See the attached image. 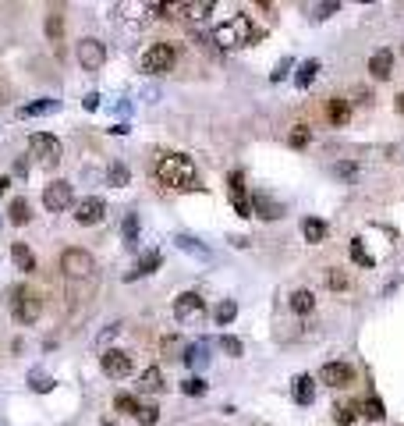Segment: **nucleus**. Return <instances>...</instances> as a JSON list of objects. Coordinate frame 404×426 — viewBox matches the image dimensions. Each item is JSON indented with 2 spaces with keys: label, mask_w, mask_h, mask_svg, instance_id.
I'll list each match as a JSON object with an SVG mask.
<instances>
[{
  "label": "nucleus",
  "mask_w": 404,
  "mask_h": 426,
  "mask_svg": "<svg viewBox=\"0 0 404 426\" xmlns=\"http://www.w3.org/2000/svg\"><path fill=\"white\" fill-rule=\"evenodd\" d=\"M156 178L167 185V188H199V178H195V164L181 153H167L160 164H156Z\"/></svg>",
  "instance_id": "1"
},
{
  "label": "nucleus",
  "mask_w": 404,
  "mask_h": 426,
  "mask_svg": "<svg viewBox=\"0 0 404 426\" xmlns=\"http://www.w3.org/2000/svg\"><path fill=\"white\" fill-rule=\"evenodd\" d=\"M249 39H256V29H252L249 15H235V18H227V22H220V25L213 29V43L223 46V50L242 46V43H249Z\"/></svg>",
  "instance_id": "2"
},
{
  "label": "nucleus",
  "mask_w": 404,
  "mask_h": 426,
  "mask_svg": "<svg viewBox=\"0 0 404 426\" xmlns=\"http://www.w3.org/2000/svg\"><path fill=\"white\" fill-rule=\"evenodd\" d=\"M11 312H15V320H22V324H36L39 312H43V298L32 288L22 284V288L11 291Z\"/></svg>",
  "instance_id": "3"
},
{
  "label": "nucleus",
  "mask_w": 404,
  "mask_h": 426,
  "mask_svg": "<svg viewBox=\"0 0 404 426\" xmlns=\"http://www.w3.org/2000/svg\"><path fill=\"white\" fill-rule=\"evenodd\" d=\"M174 61H178L174 46H170V43H153V46L142 53V71H146V75H167L170 68H174Z\"/></svg>",
  "instance_id": "4"
},
{
  "label": "nucleus",
  "mask_w": 404,
  "mask_h": 426,
  "mask_svg": "<svg viewBox=\"0 0 404 426\" xmlns=\"http://www.w3.org/2000/svg\"><path fill=\"white\" fill-rule=\"evenodd\" d=\"M61 270L68 274V277H92V270H96V259L85 252V249H64L61 252Z\"/></svg>",
  "instance_id": "5"
},
{
  "label": "nucleus",
  "mask_w": 404,
  "mask_h": 426,
  "mask_svg": "<svg viewBox=\"0 0 404 426\" xmlns=\"http://www.w3.org/2000/svg\"><path fill=\"white\" fill-rule=\"evenodd\" d=\"M29 149L43 167H57V160H61V142H57L53 135H46V132H36L29 139Z\"/></svg>",
  "instance_id": "6"
},
{
  "label": "nucleus",
  "mask_w": 404,
  "mask_h": 426,
  "mask_svg": "<svg viewBox=\"0 0 404 426\" xmlns=\"http://www.w3.org/2000/svg\"><path fill=\"white\" fill-rule=\"evenodd\" d=\"M174 316L181 320V324H192V320H202L206 316V302L195 295V291H181L174 298Z\"/></svg>",
  "instance_id": "7"
},
{
  "label": "nucleus",
  "mask_w": 404,
  "mask_h": 426,
  "mask_svg": "<svg viewBox=\"0 0 404 426\" xmlns=\"http://www.w3.org/2000/svg\"><path fill=\"white\" fill-rule=\"evenodd\" d=\"M103 217H106V202L99 195H85L82 202H75V221L78 224L89 228V224H99Z\"/></svg>",
  "instance_id": "8"
},
{
  "label": "nucleus",
  "mask_w": 404,
  "mask_h": 426,
  "mask_svg": "<svg viewBox=\"0 0 404 426\" xmlns=\"http://www.w3.org/2000/svg\"><path fill=\"white\" fill-rule=\"evenodd\" d=\"M132 355L128 352H121V348H110V352H103V373L106 377H113V380H121V377H128L132 373Z\"/></svg>",
  "instance_id": "9"
},
{
  "label": "nucleus",
  "mask_w": 404,
  "mask_h": 426,
  "mask_svg": "<svg viewBox=\"0 0 404 426\" xmlns=\"http://www.w3.org/2000/svg\"><path fill=\"white\" fill-rule=\"evenodd\" d=\"M103 61H106V50H103L99 39H82V43H78V64H82L85 71H99Z\"/></svg>",
  "instance_id": "10"
},
{
  "label": "nucleus",
  "mask_w": 404,
  "mask_h": 426,
  "mask_svg": "<svg viewBox=\"0 0 404 426\" xmlns=\"http://www.w3.org/2000/svg\"><path fill=\"white\" fill-rule=\"evenodd\" d=\"M43 206H46L50 213L68 209V206H71V185H68V181H53V185H46V192H43Z\"/></svg>",
  "instance_id": "11"
},
{
  "label": "nucleus",
  "mask_w": 404,
  "mask_h": 426,
  "mask_svg": "<svg viewBox=\"0 0 404 426\" xmlns=\"http://www.w3.org/2000/svg\"><path fill=\"white\" fill-rule=\"evenodd\" d=\"M319 377H323V384H330V387H348V384H355V369H351L348 362H326Z\"/></svg>",
  "instance_id": "12"
},
{
  "label": "nucleus",
  "mask_w": 404,
  "mask_h": 426,
  "mask_svg": "<svg viewBox=\"0 0 404 426\" xmlns=\"http://www.w3.org/2000/svg\"><path fill=\"white\" fill-rule=\"evenodd\" d=\"M369 75L372 78H390L393 75V50H376L372 57H369Z\"/></svg>",
  "instance_id": "13"
},
{
  "label": "nucleus",
  "mask_w": 404,
  "mask_h": 426,
  "mask_svg": "<svg viewBox=\"0 0 404 426\" xmlns=\"http://www.w3.org/2000/svg\"><path fill=\"white\" fill-rule=\"evenodd\" d=\"M326 121L337 125V128H340V125H348V121H351V103L344 99V96H333V99L326 103Z\"/></svg>",
  "instance_id": "14"
},
{
  "label": "nucleus",
  "mask_w": 404,
  "mask_h": 426,
  "mask_svg": "<svg viewBox=\"0 0 404 426\" xmlns=\"http://www.w3.org/2000/svg\"><path fill=\"white\" fill-rule=\"evenodd\" d=\"M252 209L259 213L263 221H280V217H284V206H280V202H273L266 192H259V195L252 199Z\"/></svg>",
  "instance_id": "15"
},
{
  "label": "nucleus",
  "mask_w": 404,
  "mask_h": 426,
  "mask_svg": "<svg viewBox=\"0 0 404 426\" xmlns=\"http://www.w3.org/2000/svg\"><path fill=\"white\" fill-rule=\"evenodd\" d=\"M358 415H362V405H358V401H337V405H333L337 426H355Z\"/></svg>",
  "instance_id": "16"
},
{
  "label": "nucleus",
  "mask_w": 404,
  "mask_h": 426,
  "mask_svg": "<svg viewBox=\"0 0 404 426\" xmlns=\"http://www.w3.org/2000/svg\"><path fill=\"white\" fill-rule=\"evenodd\" d=\"M11 259H15V266H18L22 274H32L36 270V256H32V249L25 242H15L11 245Z\"/></svg>",
  "instance_id": "17"
},
{
  "label": "nucleus",
  "mask_w": 404,
  "mask_h": 426,
  "mask_svg": "<svg viewBox=\"0 0 404 426\" xmlns=\"http://www.w3.org/2000/svg\"><path fill=\"white\" fill-rule=\"evenodd\" d=\"M295 401L298 405H312L316 401V380L305 377V373H302V377H295Z\"/></svg>",
  "instance_id": "18"
},
{
  "label": "nucleus",
  "mask_w": 404,
  "mask_h": 426,
  "mask_svg": "<svg viewBox=\"0 0 404 426\" xmlns=\"http://www.w3.org/2000/svg\"><path fill=\"white\" fill-rule=\"evenodd\" d=\"M160 263H163V256H160L156 249H149V252H142V256H139V266H135V274H132V277H142V274H153V270H156V266H160Z\"/></svg>",
  "instance_id": "19"
},
{
  "label": "nucleus",
  "mask_w": 404,
  "mask_h": 426,
  "mask_svg": "<svg viewBox=\"0 0 404 426\" xmlns=\"http://www.w3.org/2000/svg\"><path fill=\"white\" fill-rule=\"evenodd\" d=\"M178 15H188V18H202L209 11H216V0H199V4H174Z\"/></svg>",
  "instance_id": "20"
},
{
  "label": "nucleus",
  "mask_w": 404,
  "mask_h": 426,
  "mask_svg": "<svg viewBox=\"0 0 404 426\" xmlns=\"http://www.w3.org/2000/svg\"><path fill=\"white\" fill-rule=\"evenodd\" d=\"M128 178H132V174H128V167L121 164V160H113V164L106 167V181H110L113 188H125V185H128Z\"/></svg>",
  "instance_id": "21"
},
{
  "label": "nucleus",
  "mask_w": 404,
  "mask_h": 426,
  "mask_svg": "<svg viewBox=\"0 0 404 426\" xmlns=\"http://www.w3.org/2000/svg\"><path fill=\"white\" fill-rule=\"evenodd\" d=\"M302 231H305V242H312V245H319V242L326 238V224H323L319 217H309Z\"/></svg>",
  "instance_id": "22"
},
{
  "label": "nucleus",
  "mask_w": 404,
  "mask_h": 426,
  "mask_svg": "<svg viewBox=\"0 0 404 426\" xmlns=\"http://www.w3.org/2000/svg\"><path fill=\"white\" fill-rule=\"evenodd\" d=\"M178 249H181V252H192L195 259H209V249H206V245H199L192 235H178Z\"/></svg>",
  "instance_id": "23"
},
{
  "label": "nucleus",
  "mask_w": 404,
  "mask_h": 426,
  "mask_svg": "<svg viewBox=\"0 0 404 426\" xmlns=\"http://www.w3.org/2000/svg\"><path fill=\"white\" fill-rule=\"evenodd\" d=\"M8 217H11V224H29V221H32L29 202H25V199H15V202L8 206Z\"/></svg>",
  "instance_id": "24"
},
{
  "label": "nucleus",
  "mask_w": 404,
  "mask_h": 426,
  "mask_svg": "<svg viewBox=\"0 0 404 426\" xmlns=\"http://www.w3.org/2000/svg\"><path fill=\"white\" fill-rule=\"evenodd\" d=\"M57 99H39V103H29V106H22V118H36V114H53L57 111Z\"/></svg>",
  "instance_id": "25"
},
{
  "label": "nucleus",
  "mask_w": 404,
  "mask_h": 426,
  "mask_svg": "<svg viewBox=\"0 0 404 426\" xmlns=\"http://www.w3.org/2000/svg\"><path fill=\"white\" fill-rule=\"evenodd\" d=\"M312 305H316V295H312V291L298 288V291L291 295V309H295V312H312Z\"/></svg>",
  "instance_id": "26"
},
{
  "label": "nucleus",
  "mask_w": 404,
  "mask_h": 426,
  "mask_svg": "<svg viewBox=\"0 0 404 426\" xmlns=\"http://www.w3.org/2000/svg\"><path fill=\"white\" fill-rule=\"evenodd\" d=\"M139 387H142V391H160V387H163V373H160L156 366H149V369L142 373V380H139Z\"/></svg>",
  "instance_id": "27"
},
{
  "label": "nucleus",
  "mask_w": 404,
  "mask_h": 426,
  "mask_svg": "<svg viewBox=\"0 0 404 426\" xmlns=\"http://www.w3.org/2000/svg\"><path fill=\"white\" fill-rule=\"evenodd\" d=\"M185 362L195 366V369H202V366H206V341H195V345L185 352Z\"/></svg>",
  "instance_id": "28"
},
{
  "label": "nucleus",
  "mask_w": 404,
  "mask_h": 426,
  "mask_svg": "<svg viewBox=\"0 0 404 426\" xmlns=\"http://www.w3.org/2000/svg\"><path fill=\"white\" fill-rule=\"evenodd\" d=\"M351 259H355L358 266H376V259L369 256V249L362 245V238H355V242H351Z\"/></svg>",
  "instance_id": "29"
},
{
  "label": "nucleus",
  "mask_w": 404,
  "mask_h": 426,
  "mask_svg": "<svg viewBox=\"0 0 404 426\" xmlns=\"http://www.w3.org/2000/svg\"><path fill=\"white\" fill-rule=\"evenodd\" d=\"M113 408L125 412V415H135L139 412V398L135 394H118V398H113Z\"/></svg>",
  "instance_id": "30"
},
{
  "label": "nucleus",
  "mask_w": 404,
  "mask_h": 426,
  "mask_svg": "<svg viewBox=\"0 0 404 426\" xmlns=\"http://www.w3.org/2000/svg\"><path fill=\"white\" fill-rule=\"evenodd\" d=\"M362 415L372 419V422H379V419H383V401H379V398H365V401H362Z\"/></svg>",
  "instance_id": "31"
},
{
  "label": "nucleus",
  "mask_w": 404,
  "mask_h": 426,
  "mask_svg": "<svg viewBox=\"0 0 404 426\" xmlns=\"http://www.w3.org/2000/svg\"><path fill=\"white\" fill-rule=\"evenodd\" d=\"M235 316H238V302H230V298H227V302L216 305V324H230Z\"/></svg>",
  "instance_id": "32"
},
{
  "label": "nucleus",
  "mask_w": 404,
  "mask_h": 426,
  "mask_svg": "<svg viewBox=\"0 0 404 426\" xmlns=\"http://www.w3.org/2000/svg\"><path fill=\"white\" fill-rule=\"evenodd\" d=\"M46 36H50L53 43H61V39H64V18H61V15H50V22H46Z\"/></svg>",
  "instance_id": "33"
},
{
  "label": "nucleus",
  "mask_w": 404,
  "mask_h": 426,
  "mask_svg": "<svg viewBox=\"0 0 404 426\" xmlns=\"http://www.w3.org/2000/svg\"><path fill=\"white\" fill-rule=\"evenodd\" d=\"M316 71H319V61H305V64L298 68V85H302V89H305V85H312Z\"/></svg>",
  "instance_id": "34"
},
{
  "label": "nucleus",
  "mask_w": 404,
  "mask_h": 426,
  "mask_svg": "<svg viewBox=\"0 0 404 426\" xmlns=\"http://www.w3.org/2000/svg\"><path fill=\"white\" fill-rule=\"evenodd\" d=\"M135 419H139V426H153V422L160 419V412H156V405H139Z\"/></svg>",
  "instance_id": "35"
},
{
  "label": "nucleus",
  "mask_w": 404,
  "mask_h": 426,
  "mask_svg": "<svg viewBox=\"0 0 404 426\" xmlns=\"http://www.w3.org/2000/svg\"><path fill=\"white\" fill-rule=\"evenodd\" d=\"M125 242L135 249V242H139V217L135 213H128V221H125Z\"/></svg>",
  "instance_id": "36"
},
{
  "label": "nucleus",
  "mask_w": 404,
  "mask_h": 426,
  "mask_svg": "<svg viewBox=\"0 0 404 426\" xmlns=\"http://www.w3.org/2000/svg\"><path fill=\"white\" fill-rule=\"evenodd\" d=\"M326 284H330L333 291H344V288H348V274H344V270H337V266H333V270L326 274Z\"/></svg>",
  "instance_id": "37"
},
{
  "label": "nucleus",
  "mask_w": 404,
  "mask_h": 426,
  "mask_svg": "<svg viewBox=\"0 0 404 426\" xmlns=\"http://www.w3.org/2000/svg\"><path fill=\"white\" fill-rule=\"evenodd\" d=\"M29 384H32V391H50V387H53V380L46 377V373H39V369L29 373Z\"/></svg>",
  "instance_id": "38"
},
{
  "label": "nucleus",
  "mask_w": 404,
  "mask_h": 426,
  "mask_svg": "<svg viewBox=\"0 0 404 426\" xmlns=\"http://www.w3.org/2000/svg\"><path fill=\"white\" fill-rule=\"evenodd\" d=\"M181 391L192 394V398H199V394H206V380H202V377H188V380L181 384Z\"/></svg>",
  "instance_id": "39"
},
{
  "label": "nucleus",
  "mask_w": 404,
  "mask_h": 426,
  "mask_svg": "<svg viewBox=\"0 0 404 426\" xmlns=\"http://www.w3.org/2000/svg\"><path fill=\"white\" fill-rule=\"evenodd\" d=\"M227 185H230V192H235V195H245V178H242V171H230V174H227Z\"/></svg>",
  "instance_id": "40"
},
{
  "label": "nucleus",
  "mask_w": 404,
  "mask_h": 426,
  "mask_svg": "<svg viewBox=\"0 0 404 426\" xmlns=\"http://www.w3.org/2000/svg\"><path fill=\"white\" fill-rule=\"evenodd\" d=\"M287 142H291L295 149H302V146H309V128H305V125H298V128L291 132V139H287Z\"/></svg>",
  "instance_id": "41"
},
{
  "label": "nucleus",
  "mask_w": 404,
  "mask_h": 426,
  "mask_svg": "<svg viewBox=\"0 0 404 426\" xmlns=\"http://www.w3.org/2000/svg\"><path fill=\"white\" fill-rule=\"evenodd\" d=\"M220 352H227V355H242V341L238 338H220Z\"/></svg>",
  "instance_id": "42"
},
{
  "label": "nucleus",
  "mask_w": 404,
  "mask_h": 426,
  "mask_svg": "<svg viewBox=\"0 0 404 426\" xmlns=\"http://www.w3.org/2000/svg\"><path fill=\"white\" fill-rule=\"evenodd\" d=\"M178 352H181V341L178 338H163V355L167 359H178Z\"/></svg>",
  "instance_id": "43"
},
{
  "label": "nucleus",
  "mask_w": 404,
  "mask_h": 426,
  "mask_svg": "<svg viewBox=\"0 0 404 426\" xmlns=\"http://www.w3.org/2000/svg\"><path fill=\"white\" fill-rule=\"evenodd\" d=\"M235 209H238V217H252V202L245 195H235Z\"/></svg>",
  "instance_id": "44"
},
{
  "label": "nucleus",
  "mask_w": 404,
  "mask_h": 426,
  "mask_svg": "<svg viewBox=\"0 0 404 426\" xmlns=\"http://www.w3.org/2000/svg\"><path fill=\"white\" fill-rule=\"evenodd\" d=\"M337 174H340V178H355L358 167H355V164H337Z\"/></svg>",
  "instance_id": "45"
},
{
  "label": "nucleus",
  "mask_w": 404,
  "mask_h": 426,
  "mask_svg": "<svg viewBox=\"0 0 404 426\" xmlns=\"http://www.w3.org/2000/svg\"><path fill=\"white\" fill-rule=\"evenodd\" d=\"M96 106H99V92H89L85 96V111H96Z\"/></svg>",
  "instance_id": "46"
},
{
  "label": "nucleus",
  "mask_w": 404,
  "mask_h": 426,
  "mask_svg": "<svg viewBox=\"0 0 404 426\" xmlns=\"http://www.w3.org/2000/svg\"><path fill=\"white\" fill-rule=\"evenodd\" d=\"M287 68H291V61H287V57H284V61H280V68L273 71V78H284V71H287Z\"/></svg>",
  "instance_id": "47"
},
{
  "label": "nucleus",
  "mask_w": 404,
  "mask_h": 426,
  "mask_svg": "<svg viewBox=\"0 0 404 426\" xmlns=\"http://www.w3.org/2000/svg\"><path fill=\"white\" fill-rule=\"evenodd\" d=\"M337 8H340V4H323V8H319V18H326V15H333Z\"/></svg>",
  "instance_id": "48"
},
{
  "label": "nucleus",
  "mask_w": 404,
  "mask_h": 426,
  "mask_svg": "<svg viewBox=\"0 0 404 426\" xmlns=\"http://www.w3.org/2000/svg\"><path fill=\"white\" fill-rule=\"evenodd\" d=\"M8 185H11V178H4V174H0V195L8 192Z\"/></svg>",
  "instance_id": "49"
},
{
  "label": "nucleus",
  "mask_w": 404,
  "mask_h": 426,
  "mask_svg": "<svg viewBox=\"0 0 404 426\" xmlns=\"http://www.w3.org/2000/svg\"><path fill=\"white\" fill-rule=\"evenodd\" d=\"M397 114H404V92L397 96Z\"/></svg>",
  "instance_id": "50"
}]
</instances>
